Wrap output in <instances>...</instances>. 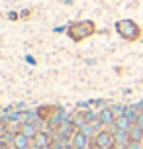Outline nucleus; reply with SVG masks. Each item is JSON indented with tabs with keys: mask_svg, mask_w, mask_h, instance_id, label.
<instances>
[{
	"mask_svg": "<svg viewBox=\"0 0 143 149\" xmlns=\"http://www.w3.org/2000/svg\"><path fill=\"white\" fill-rule=\"evenodd\" d=\"M116 30H118V33L121 37H126L129 41H135L137 37L141 36V30H139V26L133 20H120L116 24Z\"/></svg>",
	"mask_w": 143,
	"mask_h": 149,
	"instance_id": "1",
	"label": "nucleus"
},
{
	"mask_svg": "<svg viewBox=\"0 0 143 149\" xmlns=\"http://www.w3.org/2000/svg\"><path fill=\"white\" fill-rule=\"evenodd\" d=\"M92 31H94V24L92 22H81L71 28V37L73 39H83V37L90 36Z\"/></svg>",
	"mask_w": 143,
	"mask_h": 149,
	"instance_id": "2",
	"label": "nucleus"
},
{
	"mask_svg": "<svg viewBox=\"0 0 143 149\" xmlns=\"http://www.w3.org/2000/svg\"><path fill=\"white\" fill-rule=\"evenodd\" d=\"M96 145L102 147V149H112L114 145H116L114 134H110V132H100V134L96 135Z\"/></svg>",
	"mask_w": 143,
	"mask_h": 149,
	"instance_id": "3",
	"label": "nucleus"
},
{
	"mask_svg": "<svg viewBox=\"0 0 143 149\" xmlns=\"http://www.w3.org/2000/svg\"><path fill=\"white\" fill-rule=\"evenodd\" d=\"M100 124H106V126L116 124V116H114V112L112 110H102V112H100Z\"/></svg>",
	"mask_w": 143,
	"mask_h": 149,
	"instance_id": "4",
	"label": "nucleus"
},
{
	"mask_svg": "<svg viewBox=\"0 0 143 149\" xmlns=\"http://www.w3.org/2000/svg\"><path fill=\"white\" fill-rule=\"evenodd\" d=\"M129 141H143V130L137 124L129 127Z\"/></svg>",
	"mask_w": 143,
	"mask_h": 149,
	"instance_id": "5",
	"label": "nucleus"
},
{
	"mask_svg": "<svg viewBox=\"0 0 143 149\" xmlns=\"http://www.w3.org/2000/svg\"><path fill=\"white\" fill-rule=\"evenodd\" d=\"M114 126L118 127V130H126V132H129V127L133 126V124H131V120H129L128 116H118Z\"/></svg>",
	"mask_w": 143,
	"mask_h": 149,
	"instance_id": "6",
	"label": "nucleus"
},
{
	"mask_svg": "<svg viewBox=\"0 0 143 149\" xmlns=\"http://www.w3.org/2000/svg\"><path fill=\"white\" fill-rule=\"evenodd\" d=\"M28 139H30L28 135L18 134L14 139H12V143H14V147H16V149H28Z\"/></svg>",
	"mask_w": 143,
	"mask_h": 149,
	"instance_id": "7",
	"label": "nucleus"
},
{
	"mask_svg": "<svg viewBox=\"0 0 143 149\" xmlns=\"http://www.w3.org/2000/svg\"><path fill=\"white\" fill-rule=\"evenodd\" d=\"M73 145H75V149H84L86 147V135L76 134L75 137H73Z\"/></svg>",
	"mask_w": 143,
	"mask_h": 149,
	"instance_id": "8",
	"label": "nucleus"
},
{
	"mask_svg": "<svg viewBox=\"0 0 143 149\" xmlns=\"http://www.w3.org/2000/svg\"><path fill=\"white\" fill-rule=\"evenodd\" d=\"M35 145H37L39 149L49 147V137H47L45 134H43V135H41V134H37V135H35Z\"/></svg>",
	"mask_w": 143,
	"mask_h": 149,
	"instance_id": "9",
	"label": "nucleus"
},
{
	"mask_svg": "<svg viewBox=\"0 0 143 149\" xmlns=\"http://www.w3.org/2000/svg\"><path fill=\"white\" fill-rule=\"evenodd\" d=\"M22 134H24V135H28V137H33V135H37V134H35V127H33V126H26Z\"/></svg>",
	"mask_w": 143,
	"mask_h": 149,
	"instance_id": "10",
	"label": "nucleus"
},
{
	"mask_svg": "<svg viewBox=\"0 0 143 149\" xmlns=\"http://www.w3.org/2000/svg\"><path fill=\"white\" fill-rule=\"evenodd\" d=\"M128 149H143V143L141 141H129Z\"/></svg>",
	"mask_w": 143,
	"mask_h": 149,
	"instance_id": "11",
	"label": "nucleus"
},
{
	"mask_svg": "<svg viewBox=\"0 0 143 149\" xmlns=\"http://www.w3.org/2000/svg\"><path fill=\"white\" fill-rule=\"evenodd\" d=\"M92 149H102V147H98V145H94V147H92Z\"/></svg>",
	"mask_w": 143,
	"mask_h": 149,
	"instance_id": "12",
	"label": "nucleus"
},
{
	"mask_svg": "<svg viewBox=\"0 0 143 149\" xmlns=\"http://www.w3.org/2000/svg\"><path fill=\"white\" fill-rule=\"evenodd\" d=\"M141 143H143V141H141Z\"/></svg>",
	"mask_w": 143,
	"mask_h": 149,
	"instance_id": "13",
	"label": "nucleus"
}]
</instances>
